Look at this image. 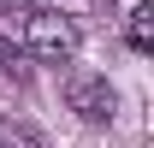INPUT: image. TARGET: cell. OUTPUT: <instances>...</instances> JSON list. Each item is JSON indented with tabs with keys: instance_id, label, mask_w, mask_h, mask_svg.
<instances>
[{
	"instance_id": "obj_6",
	"label": "cell",
	"mask_w": 154,
	"mask_h": 148,
	"mask_svg": "<svg viewBox=\"0 0 154 148\" xmlns=\"http://www.w3.org/2000/svg\"><path fill=\"white\" fill-rule=\"evenodd\" d=\"M0 148H30V142H24V136H0Z\"/></svg>"
},
{
	"instance_id": "obj_5",
	"label": "cell",
	"mask_w": 154,
	"mask_h": 148,
	"mask_svg": "<svg viewBox=\"0 0 154 148\" xmlns=\"http://www.w3.org/2000/svg\"><path fill=\"white\" fill-rule=\"evenodd\" d=\"M48 6H59V0H24V12H48Z\"/></svg>"
},
{
	"instance_id": "obj_2",
	"label": "cell",
	"mask_w": 154,
	"mask_h": 148,
	"mask_svg": "<svg viewBox=\"0 0 154 148\" xmlns=\"http://www.w3.org/2000/svg\"><path fill=\"white\" fill-rule=\"evenodd\" d=\"M65 101H71V113L83 125H113V113H119V95H113V83L101 71H77L65 83Z\"/></svg>"
},
{
	"instance_id": "obj_4",
	"label": "cell",
	"mask_w": 154,
	"mask_h": 148,
	"mask_svg": "<svg viewBox=\"0 0 154 148\" xmlns=\"http://www.w3.org/2000/svg\"><path fill=\"white\" fill-rule=\"evenodd\" d=\"M18 65H24V48L12 36H0V71H18Z\"/></svg>"
},
{
	"instance_id": "obj_3",
	"label": "cell",
	"mask_w": 154,
	"mask_h": 148,
	"mask_svg": "<svg viewBox=\"0 0 154 148\" xmlns=\"http://www.w3.org/2000/svg\"><path fill=\"white\" fill-rule=\"evenodd\" d=\"M125 42H131V54H148V48H154V6H148V0L131 12V24H125Z\"/></svg>"
},
{
	"instance_id": "obj_1",
	"label": "cell",
	"mask_w": 154,
	"mask_h": 148,
	"mask_svg": "<svg viewBox=\"0 0 154 148\" xmlns=\"http://www.w3.org/2000/svg\"><path fill=\"white\" fill-rule=\"evenodd\" d=\"M24 48H30L42 65H65V59L77 54V30L48 6V12H30V18H24Z\"/></svg>"
},
{
	"instance_id": "obj_7",
	"label": "cell",
	"mask_w": 154,
	"mask_h": 148,
	"mask_svg": "<svg viewBox=\"0 0 154 148\" xmlns=\"http://www.w3.org/2000/svg\"><path fill=\"white\" fill-rule=\"evenodd\" d=\"M0 12H24V0H0Z\"/></svg>"
}]
</instances>
